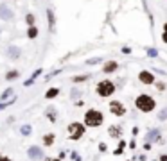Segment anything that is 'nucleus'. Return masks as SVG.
<instances>
[{
  "instance_id": "nucleus-1",
  "label": "nucleus",
  "mask_w": 167,
  "mask_h": 161,
  "mask_svg": "<svg viewBox=\"0 0 167 161\" xmlns=\"http://www.w3.org/2000/svg\"><path fill=\"white\" fill-rule=\"evenodd\" d=\"M104 122V117L99 109H88L85 113V127H99Z\"/></svg>"
},
{
  "instance_id": "nucleus-2",
  "label": "nucleus",
  "mask_w": 167,
  "mask_h": 161,
  "mask_svg": "<svg viewBox=\"0 0 167 161\" xmlns=\"http://www.w3.org/2000/svg\"><path fill=\"white\" fill-rule=\"evenodd\" d=\"M135 106H137L140 111L149 113V111H153V109H155L156 102H155L153 97H149V95H138V97H137V100H135Z\"/></svg>"
},
{
  "instance_id": "nucleus-3",
  "label": "nucleus",
  "mask_w": 167,
  "mask_h": 161,
  "mask_svg": "<svg viewBox=\"0 0 167 161\" xmlns=\"http://www.w3.org/2000/svg\"><path fill=\"white\" fill-rule=\"evenodd\" d=\"M95 91H97L99 97H110V95L115 93V84H113L111 80H101V82L97 84Z\"/></svg>"
},
{
  "instance_id": "nucleus-4",
  "label": "nucleus",
  "mask_w": 167,
  "mask_h": 161,
  "mask_svg": "<svg viewBox=\"0 0 167 161\" xmlns=\"http://www.w3.org/2000/svg\"><path fill=\"white\" fill-rule=\"evenodd\" d=\"M85 123H79V122H72L70 125H68V138L70 140H79V138H83V134H85Z\"/></svg>"
},
{
  "instance_id": "nucleus-5",
  "label": "nucleus",
  "mask_w": 167,
  "mask_h": 161,
  "mask_svg": "<svg viewBox=\"0 0 167 161\" xmlns=\"http://www.w3.org/2000/svg\"><path fill=\"white\" fill-rule=\"evenodd\" d=\"M110 111L115 115V117H122L124 113H126V107H124V104L119 100H113L110 102Z\"/></svg>"
},
{
  "instance_id": "nucleus-6",
  "label": "nucleus",
  "mask_w": 167,
  "mask_h": 161,
  "mask_svg": "<svg viewBox=\"0 0 167 161\" xmlns=\"http://www.w3.org/2000/svg\"><path fill=\"white\" fill-rule=\"evenodd\" d=\"M27 154H29L31 159H41V158H43V150H41L40 147H29Z\"/></svg>"
},
{
  "instance_id": "nucleus-7",
  "label": "nucleus",
  "mask_w": 167,
  "mask_h": 161,
  "mask_svg": "<svg viewBox=\"0 0 167 161\" xmlns=\"http://www.w3.org/2000/svg\"><path fill=\"white\" fill-rule=\"evenodd\" d=\"M138 79L142 80L144 84H153L155 82V77H153V74L148 72V70H142L140 74H138Z\"/></svg>"
},
{
  "instance_id": "nucleus-8",
  "label": "nucleus",
  "mask_w": 167,
  "mask_h": 161,
  "mask_svg": "<svg viewBox=\"0 0 167 161\" xmlns=\"http://www.w3.org/2000/svg\"><path fill=\"white\" fill-rule=\"evenodd\" d=\"M0 18L2 20H13V11H9L5 5H0Z\"/></svg>"
},
{
  "instance_id": "nucleus-9",
  "label": "nucleus",
  "mask_w": 167,
  "mask_h": 161,
  "mask_svg": "<svg viewBox=\"0 0 167 161\" xmlns=\"http://www.w3.org/2000/svg\"><path fill=\"white\" fill-rule=\"evenodd\" d=\"M117 68H119V64H117L115 61H110V63L104 64V74H111V72H115Z\"/></svg>"
},
{
  "instance_id": "nucleus-10",
  "label": "nucleus",
  "mask_w": 167,
  "mask_h": 161,
  "mask_svg": "<svg viewBox=\"0 0 167 161\" xmlns=\"http://www.w3.org/2000/svg\"><path fill=\"white\" fill-rule=\"evenodd\" d=\"M57 95H59V90H57V88H50V90L45 93L47 99H54V97H57Z\"/></svg>"
},
{
  "instance_id": "nucleus-11",
  "label": "nucleus",
  "mask_w": 167,
  "mask_h": 161,
  "mask_svg": "<svg viewBox=\"0 0 167 161\" xmlns=\"http://www.w3.org/2000/svg\"><path fill=\"white\" fill-rule=\"evenodd\" d=\"M18 75H20L18 70H11V72H7V74H5V79H7V80H15Z\"/></svg>"
},
{
  "instance_id": "nucleus-12",
  "label": "nucleus",
  "mask_w": 167,
  "mask_h": 161,
  "mask_svg": "<svg viewBox=\"0 0 167 161\" xmlns=\"http://www.w3.org/2000/svg\"><path fill=\"white\" fill-rule=\"evenodd\" d=\"M7 56H9V58H18V56H20V50L16 48V47H11V48L7 50Z\"/></svg>"
},
{
  "instance_id": "nucleus-13",
  "label": "nucleus",
  "mask_w": 167,
  "mask_h": 161,
  "mask_svg": "<svg viewBox=\"0 0 167 161\" xmlns=\"http://www.w3.org/2000/svg\"><path fill=\"white\" fill-rule=\"evenodd\" d=\"M27 36H29L31 40H34V38L38 36V29L34 27V25H33V27H29V31H27Z\"/></svg>"
},
{
  "instance_id": "nucleus-14",
  "label": "nucleus",
  "mask_w": 167,
  "mask_h": 161,
  "mask_svg": "<svg viewBox=\"0 0 167 161\" xmlns=\"http://www.w3.org/2000/svg\"><path fill=\"white\" fill-rule=\"evenodd\" d=\"M108 133H110V136H115V138H119V136H120V129H119L117 125H115V127L111 125V127H110V131H108Z\"/></svg>"
},
{
  "instance_id": "nucleus-15",
  "label": "nucleus",
  "mask_w": 167,
  "mask_h": 161,
  "mask_svg": "<svg viewBox=\"0 0 167 161\" xmlns=\"http://www.w3.org/2000/svg\"><path fill=\"white\" fill-rule=\"evenodd\" d=\"M43 143L45 145H52L54 143V134H45L43 136Z\"/></svg>"
},
{
  "instance_id": "nucleus-16",
  "label": "nucleus",
  "mask_w": 167,
  "mask_h": 161,
  "mask_svg": "<svg viewBox=\"0 0 167 161\" xmlns=\"http://www.w3.org/2000/svg\"><path fill=\"white\" fill-rule=\"evenodd\" d=\"M34 20H36V18H34V15H31V13L25 16V21L29 23V27H33V25H34Z\"/></svg>"
},
{
  "instance_id": "nucleus-17",
  "label": "nucleus",
  "mask_w": 167,
  "mask_h": 161,
  "mask_svg": "<svg viewBox=\"0 0 167 161\" xmlns=\"http://www.w3.org/2000/svg\"><path fill=\"white\" fill-rule=\"evenodd\" d=\"M40 74H41V70H36V72H34V74H33V77H31V79L27 80V82H25V86H29V84H31V82H33V80L36 79L38 75H40Z\"/></svg>"
},
{
  "instance_id": "nucleus-18",
  "label": "nucleus",
  "mask_w": 167,
  "mask_h": 161,
  "mask_svg": "<svg viewBox=\"0 0 167 161\" xmlns=\"http://www.w3.org/2000/svg\"><path fill=\"white\" fill-rule=\"evenodd\" d=\"M20 131H22V134H23V136H27V134L31 133V127H29V125H23V127H22Z\"/></svg>"
},
{
  "instance_id": "nucleus-19",
  "label": "nucleus",
  "mask_w": 167,
  "mask_h": 161,
  "mask_svg": "<svg viewBox=\"0 0 167 161\" xmlns=\"http://www.w3.org/2000/svg\"><path fill=\"white\" fill-rule=\"evenodd\" d=\"M47 18H49V21H50V25H54V15H52V11H50V9L47 11Z\"/></svg>"
},
{
  "instance_id": "nucleus-20",
  "label": "nucleus",
  "mask_w": 167,
  "mask_h": 161,
  "mask_svg": "<svg viewBox=\"0 0 167 161\" xmlns=\"http://www.w3.org/2000/svg\"><path fill=\"white\" fill-rule=\"evenodd\" d=\"M158 118H160V120H165V118H167V107L164 109V111H160V113H158Z\"/></svg>"
},
{
  "instance_id": "nucleus-21",
  "label": "nucleus",
  "mask_w": 167,
  "mask_h": 161,
  "mask_svg": "<svg viewBox=\"0 0 167 161\" xmlns=\"http://www.w3.org/2000/svg\"><path fill=\"white\" fill-rule=\"evenodd\" d=\"M86 79H88V75H79V77H74V82H83Z\"/></svg>"
},
{
  "instance_id": "nucleus-22",
  "label": "nucleus",
  "mask_w": 167,
  "mask_h": 161,
  "mask_svg": "<svg viewBox=\"0 0 167 161\" xmlns=\"http://www.w3.org/2000/svg\"><path fill=\"white\" fill-rule=\"evenodd\" d=\"M11 95H13V90H5V93L2 95V100H5V99H7V97H11Z\"/></svg>"
},
{
  "instance_id": "nucleus-23",
  "label": "nucleus",
  "mask_w": 167,
  "mask_h": 161,
  "mask_svg": "<svg viewBox=\"0 0 167 161\" xmlns=\"http://www.w3.org/2000/svg\"><path fill=\"white\" fill-rule=\"evenodd\" d=\"M13 102H15V99H11V100H9V102H0V109H4V107H7V106H9V104H13Z\"/></svg>"
},
{
  "instance_id": "nucleus-24",
  "label": "nucleus",
  "mask_w": 167,
  "mask_h": 161,
  "mask_svg": "<svg viewBox=\"0 0 167 161\" xmlns=\"http://www.w3.org/2000/svg\"><path fill=\"white\" fill-rule=\"evenodd\" d=\"M155 138H158V131H151L149 133V140H155Z\"/></svg>"
},
{
  "instance_id": "nucleus-25",
  "label": "nucleus",
  "mask_w": 167,
  "mask_h": 161,
  "mask_svg": "<svg viewBox=\"0 0 167 161\" xmlns=\"http://www.w3.org/2000/svg\"><path fill=\"white\" fill-rule=\"evenodd\" d=\"M148 54L151 56V58H155V56H156V50H153V48H151V50H148Z\"/></svg>"
},
{
  "instance_id": "nucleus-26",
  "label": "nucleus",
  "mask_w": 167,
  "mask_h": 161,
  "mask_svg": "<svg viewBox=\"0 0 167 161\" xmlns=\"http://www.w3.org/2000/svg\"><path fill=\"white\" fill-rule=\"evenodd\" d=\"M99 61L101 59H97V58H95V59H88V64H95V63H99Z\"/></svg>"
},
{
  "instance_id": "nucleus-27",
  "label": "nucleus",
  "mask_w": 167,
  "mask_h": 161,
  "mask_svg": "<svg viewBox=\"0 0 167 161\" xmlns=\"http://www.w3.org/2000/svg\"><path fill=\"white\" fill-rule=\"evenodd\" d=\"M99 150H101V152H104V150H106V145H104V143H101V145H99Z\"/></svg>"
},
{
  "instance_id": "nucleus-28",
  "label": "nucleus",
  "mask_w": 167,
  "mask_h": 161,
  "mask_svg": "<svg viewBox=\"0 0 167 161\" xmlns=\"http://www.w3.org/2000/svg\"><path fill=\"white\" fill-rule=\"evenodd\" d=\"M122 52H124V54H130V52H131V48H128V47H124V48H122Z\"/></svg>"
},
{
  "instance_id": "nucleus-29",
  "label": "nucleus",
  "mask_w": 167,
  "mask_h": 161,
  "mask_svg": "<svg viewBox=\"0 0 167 161\" xmlns=\"http://www.w3.org/2000/svg\"><path fill=\"white\" fill-rule=\"evenodd\" d=\"M0 161H11L7 156H0Z\"/></svg>"
},
{
  "instance_id": "nucleus-30",
  "label": "nucleus",
  "mask_w": 167,
  "mask_h": 161,
  "mask_svg": "<svg viewBox=\"0 0 167 161\" xmlns=\"http://www.w3.org/2000/svg\"><path fill=\"white\" fill-rule=\"evenodd\" d=\"M162 40H164V43H167V32H164V36H162Z\"/></svg>"
},
{
  "instance_id": "nucleus-31",
  "label": "nucleus",
  "mask_w": 167,
  "mask_h": 161,
  "mask_svg": "<svg viewBox=\"0 0 167 161\" xmlns=\"http://www.w3.org/2000/svg\"><path fill=\"white\" fill-rule=\"evenodd\" d=\"M43 161H59V159H43Z\"/></svg>"
},
{
  "instance_id": "nucleus-32",
  "label": "nucleus",
  "mask_w": 167,
  "mask_h": 161,
  "mask_svg": "<svg viewBox=\"0 0 167 161\" xmlns=\"http://www.w3.org/2000/svg\"><path fill=\"white\" fill-rule=\"evenodd\" d=\"M164 29H165V32H167V23H165V25H164Z\"/></svg>"
}]
</instances>
